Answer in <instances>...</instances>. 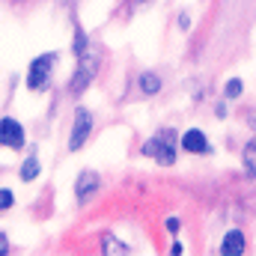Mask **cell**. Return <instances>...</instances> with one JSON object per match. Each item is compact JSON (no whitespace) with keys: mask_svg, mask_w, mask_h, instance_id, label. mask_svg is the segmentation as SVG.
Returning <instances> with one entry per match:
<instances>
[{"mask_svg":"<svg viewBox=\"0 0 256 256\" xmlns=\"http://www.w3.org/2000/svg\"><path fill=\"white\" fill-rule=\"evenodd\" d=\"M242 96V80H230L226 84V98H238Z\"/></svg>","mask_w":256,"mask_h":256,"instance_id":"14","label":"cell"},{"mask_svg":"<svg viewBox=\"0 0 256 256\" xmlns=\"http://www.w3.org/2000/svg\"><path fill=\"white\" fill-rule=\"evenodd\" d=\"M12 206H15V194L9 188H0V212H9Z\"/></svg>","mask_w":256,"mask_h":256,"instance_id":"13","label":"cell"},{"mask_svg":"<svg viewBox=\"0 0 256 256\" xmlns=\"http://www.w3.org/2000/svg\"><path fill=\"white\" fill-rule=\"evenodd\" d=\"M24 143H27L24 126H21L15 116H3V120H0V146L18 152V149H24Z\"/></svg>","mask_w":256,"mask_h":256,"instance_id":"5","label":"cell"},{"mask_svg":"<svg viewBox=\"0 0 256 256\" xmlns=\"http://www.w3.org/2000/svg\"><path fill=\"white\" fill-rule=\"evenodd\" d=\"M54 66H57V54L48 51V54H39L30 68H27V90L30 92H45L51 86V74H54Z\"/></svg>","mask_w":256,"mask_h":256,"instance_id":"2","label":"cell"},{"mask_svg":"<svg viewBox=\"0 0 256 256\" xmlns=\"http://www.w3.org/2000/svg\"><path fill=\"white\" fill-rule=\"evenodd\" d=\"M98 173H92V170H84L80 176H78V182H74V196H78V202H86V200H92L96 194H98Z\"/></svg>","mask_w":256,"mask_h":256,"instance_id":"6","label":"cell"},{"mask_svg":"<svg viewBox=\"0 0 256 256\" xmlns=\"http://www.w3.org/2000/svg\"><path fill=\"white\" fill-rule=\"evenodd\" d=\"M92 134V114L86 108H78L74 110V120H72V134H68V152H78Z\"/></svg>","mask_w":256,"mask_h":256,"instance_id":"4","label":"cell"},{"mask_svg":"<svg viewBox=\"0 0 256 256\" xmlns=\"http://www.w3.org/2000/svg\"><path fill=\"white\" fill-rule=\"evenodd\" d=\"M9 254V236L6 232H0V256Z\"/></svg>","mask_w":256,"mask_h":256,"instance_id":"15","label":"cell"},{"mask_svg":"<svg viewBox=\"0 0 256 256\" xmlns=\"http://www.w3.org/2000/svg\"><path fill=\"white\" fill-rule=\"evenodd\" d=\"M244 170H248V176H256V137L244 146Z\"/></svg>","mask_w":256,"mask_h":256,"instance_id":"11","label":"cell"},{"mask_svg":"<svg viewBox=\"0 0 256 256\" xmlns=\"http://www.w3.org/2000/svg\"><path fill=\"white\" fill-rule=\"evenodd\" d=\"M182 149L191 152V155H206L212 146H208V137H206L200 128H188V131L182 134Z\"/></svg>","mask_w":256,"mask_h":256,"instance_id":"7","label":"cell"},{"mask_svg":"<svg viewBox=\"0 0 256 256\" xmlns=\"http://www.w3.org/2000/svg\"><path fill=\"white\" fill-rule=\"evenodd\" d=\"M167 230L170 232H179V218H167Z\"/></svg>","mask_w":256,"mask_h":256,"instance_id":"16","label":"cell"},{"mask_svg":"<svg viewBox=\"0 0 256 256\" xmlns=\"http://www.w3.org/2000/svg\"><path fill=\"white\" fill-rule=\"evenodd\" d=\"M78 66H74V74H72V84H68V90L74 92V96H80L90 84H92V78H96V72H98V57L92 54V48L86 51V54H80V57H74Z\"/></svg>","mask_w":256,"mask_h":256,"instance_id":"3","label":"cell"},{"mask_svg":"<svg viewBox=\"0 0 256 256\" xmlns=\"http://www.w3.org/2000/svg\"><path fill=\"white\" fill-rule=\"evenodd\" d=\"M102 250H104V254H131V248H126L122 242H116V238H110V236L102 242Z\"/></svg>","mask_w":256,"mask_h":256,"instance_id":"12","label":"cell"},{"mask_svg":"<svg viewBox=\"0 0 256 256\" xmlns=\"http://www.w3.org/2000/svg\"><path fill=\"white\" fill-rule=\"evenodd\" d=\"M143 155H146V158H152V161H158L161 167L176 164V134H173L170 128H164V131L152 134V137L143 143Z\"/></svg>","mask_w":256,"mask_h":256,"instance_id":"1","label":"cell"},{"mask_svg":"<svg viewBox=\"0 0 256 256\" xmlns=\"http://www.w3.org/2000/svg\"><path fill=\"white\" fill-rule=\"evenodd\" d=\"M170 254H173V256H179V254H185V248H182V244H179V242H176V244H173V248H170Z\"/></svg>","mask_w":256,"mask_h":256,"instance_id":"17","label":"cell"},{"mask_svg":"<svg viewBox=\"0 0 256 256\" xmlns=\"http://www.w3.org/2000/svg\"><path fill=\"white\" fill-rule=\"evenodd\" d=\"M134 3H149V0H134Z\"/></svg>","mask_w":256,"mask_h":256,"instance_id":"18","label":"cell"},{"mask_svg":"<svg viewBox=\"0 0 256 256\" xmlns=\"http://www.w3.org/2000/svg\"><path fill=\"white\" fill-rule=\"evenodd\" d=\"M220 254L224 256H242L244 254V232L242 230H230L220 242Z\"/></svg>","mask_w":256,"mask_h":256,"instance_id":"8","label":"cell"},{"mask_svg":"<svg viewBox=\"0 0 256 256\" xmlns=\"http://www.w3.org/2000/svg\"><path fill=\"white\" fill-rule=\"evenodd\" d=\"M137 86H140V92H143V96H158L164 84H161V78H158L155 72H143V74L137 78Z\"/></svg>","mask_w":256,"mask_h":256,"instance_id":"9","label":"cell"},{"mask_svg":"<svg viewBox=\"0 0 256 256\" xmlns=\"http://www.w3.org/2000/svg\"><path fill=\"white\" fill-rule=\"evenodd\" d=\"M18 173H21V182H33V179H39V173H42V161H39V155H27Z\"/></svg>","mask_w":256,"mask_h":256,"instance_id":"10","label":"cell"}]
</instances>
